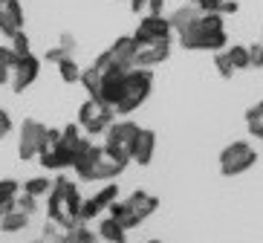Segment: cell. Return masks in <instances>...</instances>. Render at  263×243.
<instances>
[{"instance_id": "cell-2", "label": "cell", "mask_w": 263, "mask_h": 243, "mask_svg": "<svg viewBox=\"0 0 263 243\" xmlns=\"http://www.w3.org/2000/svg\"><path fill=\"white\" fill-rule=\"evenodd\" d=\"M255 165H257V151L252 148L246 139L232 142V145L223 148V154H220V174H223V177H240V174H246L249 168H255Z\"/></svg>"}, {"instance_id": "cell-40", "label": "cell", "mask_w": 263, "mask_h": 243, "mask_svg": "<svg viewBox=\"0 0 263 243\" xmlns=\"http://www.w3.org/2000/svg\"><path fill=\"white\" fill-rule=\"evenodd\" d=\"M32 243H47V240H44V237H35V240H32Z\"/></svg>"}, {"instance_id": "cell-16", "label": "cell", "mask_w": 263, "mask_h": 243, "mask_svg": "<svg viewBox=\"0 0 263 243\" xmlns=\"http://www.w3.org/2000/svg\"><path fill=\"white\" fill-rule=\"evenodd\" d=\"M139 134V125L136 122H110V127L104 130V142L107 145H130V139Z\"/></svg>"}, {"instance_id": "cell-12", "label": "cell", "mask_w": 263, "mask_h": 243, "mask_svg": "<svg viewBox=\"0 0 263 243\" xmlns=\"http://www.w3.org/2000/svg\"><path fill=\"white\" fill-rule=\"evenodd\" d=\"M17 29H24V6L21 0H0V32L12 38Z\"/></svg>"}, {"instance_id": "cell-19", "label": "cell", "mask_w": 263, "mask_h": 243, "mask_svg": "<svg viewBox=\"0 0 263 243\" xmlns=\"http://www.w3.org/2000/svg\"><path fill=\"white\" fill-rule=\"evenodd\" d=\"M90 200H93V205L99 209V212H107L110 205L119 200V185H116V180H107L93 197H90Z\"/></svg>"}, {"instance_id": "cell-6", "label": "cell", "mask_w": 263, "mask_h": 243, "mask_svg": "<svg viewBox=\"0 0 263 243\" xmlns=\"http://www.w3.org/2000/svg\"><path fill=\"white\" fill-rule=\"evenodd\" d=\"M44 134H47V125H41L35 119H26L24 125H21V134H17V157L24 159V162L38 157Z\"/></svg>"}, {"instance_id": "cell-32", "label": "cell", "mask_w": 263, "mask_h": 243, "mask_svg": "<svg viewBox=\"0 0 263 243\" xmlns=\"http://www.w3.org/2000/svg\"><path fill=\"white\" fill-rule=\"evenodd\" d=\"M249 61H252V67H255V70H260V67H263V41L249 47Z\"/></svg>"}, {"instance_id": "cell-5", "label": "cell", "mask_w": 263, "mask_h": 243, "mask_svg": "<svg viewBox=\"0 0 263 243\" xmlns=\"http://www.w3.org/2000/svg\"><path fill=\"white\" fill-rule=\"evenodd\" d=\"M136 49H139V44L133 41V35H124V38H116V44H110L104 52L99 55L93 61V67H99V70H104L107 64H116V67H124V70H130L133 61H136Z\"/></svg>"}, {"instance_id": "cell-7", "label": "cell", "mask_w": 263, "mask_h": 243, "mask_svg": "<svg viewBox=\"0 0 263 243\" xmlns=\"http://www.w3.org/2000/svg\"><path fill=\"white\" fill-rule=\"evenodd\" d=\"M174 35V29H171V21L168 15H145L139 21V29L133 32V41L136 44H151V41H165Z\"/></svg>"}, {"instance_id": "cell-8", "label": "cell", "mask_w": 263, "mask_h": 243, "mask_svg": "<svg viewBox=\"0 0 263 243\" xmlns=\"http://www.w3.org/2000/svg\"><path fill=\"white\" fill-rule=\"evenodd\" d=\"M41 72V58H35V55H21L17 58V64L12 67V79H9V84H12V90L15 93H24L26 87L35 84V79H38Z\"/></svg>"}, {"instance_id": "cell-37", "label": "cell", "mask_w": 263, "mask_h": 243, "mask_svg": "<svg viewBox=\"0 0 263 243\" xmlns=\"http://www.w3.org/2000/svg\"><path fill=\"white\" fill-rule=\"evenodd\" d=\"M237 0H223V3H220V6H217V12H220V15H234V12H237Z\"/></svg>"}, {"instance_id": "cell-42", "label": "cell", "mask_w": 263, "mask_h": 243, "mask_svg": "<svg viewBox=\"0 0 263 243\" xmlns=\"http://www.w3.org/2000/svg\"><path fill=\"white\" fill-rule=\"evenodd\" d=\"M147 243H162V240H147Z\"/></svg>"}, {"instance_id": "cell-18", "label": "cell", "mask_w": 263, "mask_h": 243, "mask_svg": "<svg viewBox=\"0 0 263 243\" xmlns=\"http://www.w3.org/2000/svg\"><path fill=\"white\" fill-rule=\"evenodd\" d=\"M29 217L32 214H26V212H21V209H12V212H6L3 217H0V232L3 235H17V232H24L26 226H29Z\"/></svg>"}, {"instance_id": "cell-15", "label": "cell", "mask_w": 263, "mask_h": 243, "mask_svg": "<svg viewBox=\"0 0 263 243\" xmlns=\"http://www.w3.org/2000/svg\"><path fill=\"white\" fill-rule=\"evenodd\" d=\"M107 214L116 220V223L124 229V232H130V229H136V226H142V223H145L139 214L133 212V205L127 203V200H116V203L107 209Z\"/></svg>"}, {"instance_id": "cell-41", "label": "cell", "mask_w": 263, "mask_h": 243, "mask_svg": "<svg viewBox=\"0 0 263 243\" xmlns=\"http://www.w3.org/2000/svg\"><path fill=\"white\" fill-rule=\"evenodd\" d=\"M188 3H197V6H202V0H188Z\"/></svg>"}, {"instance_id": "cell-31", "label": "cell", "mask_w": 263, "mask_h": 243, "mask_svg": "<svg viewBox=\"0 0 263 243\" xmlns=\"http://www.w3.org/2000/svg\"><path fill=\"white\" fill-rule=\"evenodd\" d=\"M9 41H12L9 47L15 49L17 55H29V52H32V44H29V38H26V32H24V29H17V32H15V35H12Z\"/></svg>"}, {"instance_id": "cell-1", "label": "cell", "mask_w": 263, "mask_h": 243, "mask_svg": "<svg viewBox=\"0 0 263 243\" xmlns=\"http://www.w3.org/2000/svg\"><path fill=\"white\" fill-rule=\"evenodd\" d=\"M154 90V72L151 67H130L124 72V84H122V96L113 104L116 116H130L133 110H139L147 102V96Z\"/></svg>"}, {"instance_id": "cell-39", "label": "cell", "mask_w": 263, "mask_h": 243, "mask_svg": "<svg viewBox=\"0 0 263 243\" xmlns=\"http://www.w3.org/2000/svg\"><path fill=\"white\" fill-rule=\"evenodd\" d=\"M52 243H72V237H70V232L64 229V232H61V235H58V237H55Z\"/></svg>"}, {"instance_id": "cell-35", "label": "cell", "mask_w": 263, "mask_h": 243, "mask_svg": "<svg viewBox=\"0 0 263 243\" xmlns=\"http://www.w3.org/2000/svg\"><path fill=\"white\" fill-rule=\"evenodd\" d=\"M246 127H249V134L255 136V139H263V119H249Z\"/></svg>"}, {"instance_id": "cell-22", "label": "cell", "mask_w": 263, "mask_h": 243, "mask_svg": "<svg viewBox=\"0 0 263 243\" xmlns=\"http://www.w3.org/2000/svg\"><path fill=\"white\" fill-rule=\"evenodd\" d=\"M78 84L87 90V96L90 99H99V87H101V70L99 67H87V70H81V79H78Z\"/></svg>"}, {"instance_id": "cell-25", "label": "cell", "mask_w": 263, "mask_h": 243, "mask_svg": "<svg viewBox=\"0 0 263 243\" xmlns=\"http://www.w3.org/2000/svg\"><path fill=\"white\" fill-rule=\"evenodd\" d=\"M229 55V61H232L234 70H252V61H249V47H240V44H232V47L226 49Z\"/></svg>"}, {"instance_id": "cell-27", "label": "cell", "mask_w": 263, "mask_h": 243, "mask_svg": "<svg viewBox=\"0 0 263 243\" xmlns=\"http://www.w3.org/2000/svg\"><path fill=\"white\" fill-rule=\"evenodd\" d=\"M72 237V243H101L99 232H93V229L87 226V223H76L72 229H67Z\"/></svg>"}, {"instance_id": "cell-26", "label": "cell", "mask_w": 263, "mask_h": 243, "mask_svg": "<svg viewBox=\"0 0 263 243\" xmlns=\"http://www.w3.org/2000/svg\"><path fill=\"white\" fill-rule=\"evenodd\" d=\"M101 151H104V157L110 159V162L122 165V168H127V162H130V151H127V145H101Z\"/></svg>"}, {"instance_id": "cell-4", "label": "cell", "mask_w": 263, "mask_h": 243, "mask_svg": "<svg viewBox=\"0 0 263 243\" xmlns=\"http://www.w3.org/2000/svg\"><path fill=\"white\" fill-rule=\"evenodd\" d=\"M113 119H116L113 107L96 102V99H87V102L81 104V110H78V125H81V130H84L87 136H104V130L110 127Z\"/></svg>"}, {"instance_id": "cell-33", "label": "cell", "mask_w": 263, "mask_h": 243, "mask_svg": "<svg viewBox=\"0 0 263 243\" xmlns=\"http://www.w3.org/2000/svg\"><path fill=\"white\" fill-rule=\"evenodd\" d=\"M9 134H12V119H9L6 110H0V142L6 139Z\"/></svg>"}, {"instance_id": "cell-30", "label": "cell", "mask_w": 263, "mask_h": 243, "mask_svg": "<svg viewBox=\"0 0 263 243\" xmlns=\"http://www.w3.org/2000/svg\"><path fill=\"white\" fill-rule=\"evenodd\" d=\"M15 205L21 209V212H26V214H35L38 212V197L35 194H29V191H17V197H15Z\"/></svg>"}, {"instance_id": "cell-38", "label": "cell", "mask_w": 263, "mask_h": 243, "mask_svg": "<svg viewBox=\"0 0 263 243\" xmlns=\"http://www.w3.org/2000/svg\"><path fill=\"white\" fill-rule=\"evenodd\" d=\"M162 9H165V0H147L145 12L147 15H162Z\"/></svg>"}, {"instance_id": "cell-36", "label": "cell", "mask_w": 263, "mask_h": 243, "mask_svg": "<svg viewBox=\"0 0 263 243\" xmlns=\"http://www.w3.org/2000/svg\"><path fill=\"white\" fill-rule=\"evenodd\" d=\"M44 58H47V64H58L61 58H67V52H64L61 47H52V49H47V55H44Z\"/></svg>"}, {"instance_id": "cell-13", "label": "cell", "mask_w": 263, "mask_h": 243, "mask_svg": "<svg viewBox=\"0 0 263 243\" xmlns=\"http://www.w3.org/2000/svg\"><path fill=\"white\" fill-rule=\"evenodd\" d=\"M41 165H44V168H52V171H61V168H72V154L67 148H64L61 142H58V145H52V148H47V151H41L38 157Z\"/></svg>"}, {"instance_id": "cell-10", "label": "cell", "mask_w": 263, "mask_h": 243, "mask_svg": "<svg viewBox=\"0 0 263 243\" xmlns=\"http://www.w3.org/2000/svg\"><path fill=\"white\" fill-rule=\"evenodd\" d=\"M127 151H130V162L151 165V159H154V154H156V134L147 130V127H139V134L130 139Z\"/></svg>"}, {"instance_id": "cell-17", "label": "cell", "mask_w": 263, "mask_h": 243, "mask_svg": "<svg viewBox=\"0 0 263 243\" xmlns=\"http://www.w3.org/2000/svg\"><path fill=\"white\" fill-rule=\"evenodd\" d=\"M127 203L133 205V212L139 214L142 220H147L151 214L159 209V197H154V194H147V191H133L130 197H127Z\"/></svg>"}, {"instance_id": "cell-20", "label": "cell", "mask_w": 263, "mask_h": 243, "mask_svg": "<svg viewBox=\"0 0 263 243\" xmlns=\"http://www.w3.org/2000/svg\"><path fill=\"white\" fill-rule=\"evenodd\" d=\"M17 191H21V182H17V180H12V177L0 180V217H3L6 212H12V209H15Z\"/></svg>"}, {"instance_id": "cell-34", "label": "cell", "mask_w": 263, "mask_h": 243, "mask_svg": "<svg viewBox=\"0 0 263 243\" xmlns=\"http://www.w3.org/2000/svg\"><path fill=\"white\" fill-rule=\"evenodd\" d=\"M58 47H61L67 55H72V52H76V47H78V41L72 38L70 32H64V35H61V44H58Z\"/></svg>"}, {"instance_id": "cell-11", "label": "cell", "mask_w": 263, "mask_h": 243, "mask_svg": "<svg viewBox=\"0 0 263 243\" xmlns=\"http://www.w3.org/2000/svg\"><path fill=\"white\" fill-rule=\"evenodd\" d=\"M168 58H171V38L151 41V44H142V47L136 49L133 67H156V64H165Z\"/></svg>"}, {"instance_id": "cell-9", "label": "cell", "mask_w": 263, "mask_h": 243, "mask_svg": "<svg viewBox=\"0 0 263 243\" xmlns=\"http://www.w3.org/2000/svg\"><path fill=\"white\" fill-rule=\"evenodd\" d=\"M72 171H76V177L81 182H107V180H119V174H122L124 168L116 162H110L107 157H101L99 162L81 165V168H72Z\"/></svg>"}, {"instance_id": "cell-21", "label": "cell", "mask_w": 263, "mask_h": 243, "mask_svg": "<svg viewBox=\"0 0 263 243\" xmlns=\"http://www.w3.org/2000/svg\"><path fill=\"white\" fill-rule=\"evenodd\" d=\"M96 232H99L101 240H107V243H127V232H124V229L119 226L113 217H104L99 223V229H96Z\"/></svg>"}, {"instance_id": "cell-3", "label": "cell", "mask_w": 263, "mask_h": 243, "mask_svg": "<svg viewBox=\"0 0 263 243\" xmlns=\"http://www.w3.org/2000/svg\"><path fill=\"white\" fill-rule=\"evenodd\" d=\"M177 41L182 49H205V52H220V49L229 47V35L226 29L220 32H209L202 29L200 24H191L188 29L177 32Z\"/></svg>"}, {"instance_id": "cell-24", "label": "cell", "mask_w": 263, "mask_h": 243, "mask_svg": "<svg viewBox=\"0 0 263 243\" xmlns=\"http://www.w3.org/2000/svg\"><path fill=\"white\" fill-rule=\"evenodd\" d=\"M58 76H61L64 84H78V79H81V67L72 61V55H67V58L58 61Z\"/></svg>"}, {"instance_id": "cell-28", "label": "cell", "mask_w": 263, "mask_h": 243, "mask_svg": "<svg viewBox=\"0 0 263 243\" xmlns=\"http://www.w3.org/2000/svg\"><path fill=\"white\" fill-rule=\"evenodd\" d=\"M49 189H52V180L49 177H32V180L24 182V191H29L35 197H47Z\"/></svg>"}, {"instance_id": "cell-23", "label": "cell", "mask_w": 263, "mask_h": 243, "mask_svg": "<svg viewBox=\"0 0 263 243\" xmlns=\"http://www.w3.org/2000/svg\"><path fill=\"white\" fill-rule=\"evenodd\" d=\"M17 58H21V55H17L12 47H0V84H9L12 67L17 64Z\"/></svg>"}, {"instance_id": "cell-14", "label": "cell", "mask_w": 263, "mask_h": 243, "mask_svg": "<svg viewBox=\"0 0 263 243\" xmlns=\"http://www.w3.org/2000/svg\"><path fill=\"white\" fill-rule=\"evenodd\" d=\"M200 15H202V9L197 6V3H182V6H177L174 12L168 15V21H171V29L174 32H182V29H188L191 24H197L200 21Z\"/></svg>"}, {"instance_id": "cell-29", "label": "cell", "mask_w": 263, "mask_h": 243, "mask_svg": "<svg viewBox=\"0 0 263 243\" xmlns=\"http://www.w3.org/2000/svg\"><path fill=\"white\" fill-rule=\"evenodd\" d=\"M214 70L220 72V79H232L234 72V67H232V61H229V55H226V49H220V52H214Z\"/></svg>"}]
</instances>
